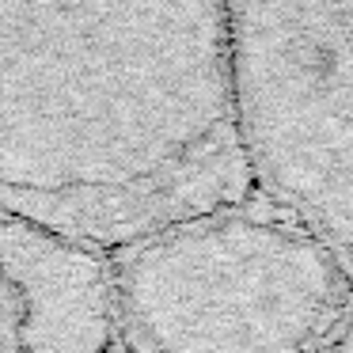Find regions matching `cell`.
Instances as JSON below:
<instances>
[{
	"label": "cell",
	"instance_id": "6da1fadb",
	"mask_svg": "<svg viewBox=\"0 0 353 353\" xmlns=\"http://www.w3.org/2000/svg\"><path fill=\"white\" fill-rule=\"evenodd\" d=\"M239 205L224 0H0V213L114 251Z\"/></svg>",
	"mask_w": 353,
	"mask_h": 353
},
{
	"label": "cell",
	"instance_id": "7a4b0ae2",
	"mask_svg": "<svg viewBox=\"0 0 353 353\" xmlns=\"http://www.w3.org/2000/svg\"><path fill=\"white\" fill-rule=\"evenodd\" d=\"M122 353H319L350 327L353 262L262 205L107 251Z\"/></svg>",
	"mask_w": 353,
	"mask_h": 353
},
{
	"label": "cell",
	"instance_id": "5b68a950",
	"mask_svg": "<svg viewBox=\"0 0 353 353\" xmlns=\"http://www.w3.org/2000/svg\"><path fill=\"white\" fill-rule=\"evenodd\" d=\"M319 353H353V334H350V327H342L334 338H330L327 345H323Z\"/></svg>",
	"mask_w": 353,
	"mask_h": 353
},
{
	"label": "cell",
	"instance_id": "8992f818",
	"mask_svg": "<svg viewBox=\"0 0 353 353\" xmlns=\"http://www.w3.org/2000/svg\"><path fill=\"white\" fill-rule=\"evenodd\" d=\"M0 353H16V342H12V334H8V323H4V315H0Z\"/></svg>",
	"mask_w": 353,
	"mask_h": 353
},
{
	"label": "cell",
	"instance_id": "3957f363",
	"mask_svg": "<svg viewBox=\"0 0 353 353\" xmlns=\"http://www.w3.org/2000/svg\"><path fill=\"white\" fill-rule=\"evenodd\" d=\"M224 65L254 201L353 262V0H224Z\"/></svg>",
	"mask_w": 353,
	"mask_h": 353
},
{
	"label": "cell",
	"instance_id": "277c9868",
	"mask_svg": "<svg viewBox=\"0 0 353 353\" xmlns=\"http://www.w3.org/2000/svg\"><path fill=\"white\" fill-rule=\"evenodd\" d=\"M0 315L16 353H122L107 251L4 213Z\"/></svg>",
	"mask_w": 353,
	"mask_h": 353
}]
</instances>
